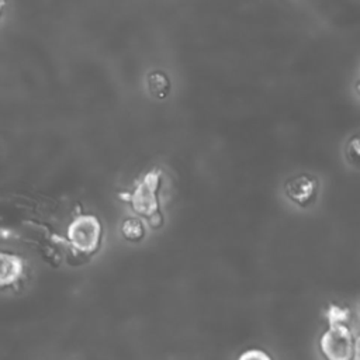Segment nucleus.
Wrapping results in <instances>:
<instances>
[{"mask_svg": "<svg viewBox=\"0 0 360 360\" xmlns=\"http://www.w3.org/2000/svg\"><path fill=\"white\" fill-rule=\"evenodd\" d=\"M101 238L103 226L94 215H79L68 226V240L72 249L80 255L96 253L100 249Z\"/></svg>", "mask_w": 360, "mask_h": 360, "instance_id": "1", "label": "nucleus"}, {"mask_svg": "<svg viewBox=\"0 0 360 360\" xmlns=\"http://www.w3.org/2000/svg\"><path fill=\"white\" fill-rule=\"evenodd\" d=\"M319 349L325 360H354L357 343L350 328L338 323L329 325L321 335Z\"/></svg>", "mask_w": 360, "mask_h": 360, "instance_id": "2", "label": "nucleus"}, {"mask_svg": "<svg viewBox=\"0 0 360 360\" xmlns=\"http://www.w3.org/2000/svg\"><path fill=\"white\" fill-rule=\"evenodd\" d=\"M159 184V177L153 173H148L145 180L136 187L131 197V204L135 212L142 217H152L158 211V197L156 187Z\"/></svg>", "mask_w": 360, "mask_h": 360, "instance_id": "3", "label": "nucleus"}, {"mask_svg": "<svg viewBox=\"0 0 360 360\" xmlns=\"http://www.w3.org/2000/svg\"><path fill=\"white\" fill-rule=\"evenodd\" d=\"M318 190V181L315 177H312L308 173H300L294 177H291L284 187L285 195L292 201L294 204L300 207L308 205L311 201H314Z\"/></svg>", "mask_w": 360, "mask_h": 360, "instance_id": "4", "label": "nucleus"}, {"mask_svg": "<svg viewBox=\"0 0 360 360\" xmlns=\"http://www.w3.org/2000/svg\"><path fill=\"white\" fill-rule=\"evenodd\" d=\"M24 273V262L20 256L0 252V288L15 284Z\"/></svg>", "mask_w": 360, "mask_h": 360, "instance_id": "5", "label": "nucleus"}, {"mask_svg": "<svg viewBox=\"0 0 360 360\" xmlns=\"http://www.w3.org/2000/svg\"><path fill=\"white\" fill-rule=\"evenodd\" d=\"M146 87L155 98H165L170 91V80L163 72L155 70L146 76Z\"/></svg>", "mask_w": 360, "mask_h": 360, "instance_id": "6", "label": "nucleus"}, {"mask_svg": "<svg viewBox=\"0 0 360 360\" xmlns=\"http://www.w3.org/2000/svg\"><path fill=\"white\" fill-rule=\"evenodd\" d=\"M145 225L139 218H127L121 224V233L129 242H139L145 236Z\"/></svg>", "mask_w": 360, "mask_h": 360, "instance_id": "7", "label": "nucleus"}, {"mask_svg": "<svg viewBox=\"0 0 360 360\" xmlns=\"http://www.w3.org/2000/svg\"><path fill=\"white\" fill-rule=\"evenodd\" d=\"M325 318H326L328 326H329V325H338V323L347 325V322H349V319H350V311H349L347 308L340 307V305L330 304V305L326 308Z\"/></svg>", "mask_w": 360, "mask_h": 360, "instance_id": "8", "label": "nucleus"}, {"mask_svg": "<svg viewBox=\"0 0 360 360\" xmlns=\"http://www.w3.org/2000/svg\"><path fill=\"white\" fill-rule=\"evenodd\" d=\"M238 360H273L269 353H266L262 349H249L243 352Z\"/></svg>", "mask_w": 360, "mask_h": 360, "instance_id": "9", "label": "nucleus"}, {"mask_svg": "<svg viewBox=\"0 0 360 360\" xmlns=\"http://www.w3.org/2000/svg\"><path fill=\"white\" fill-rule=\"evenodd\" d=\"M4 8H6V0H0V18L4 13Z\"/></svg>", "mask_w": 360, "mask_h": 360, "instance_id": "10", "label": "nucleus"}]
</instances>
